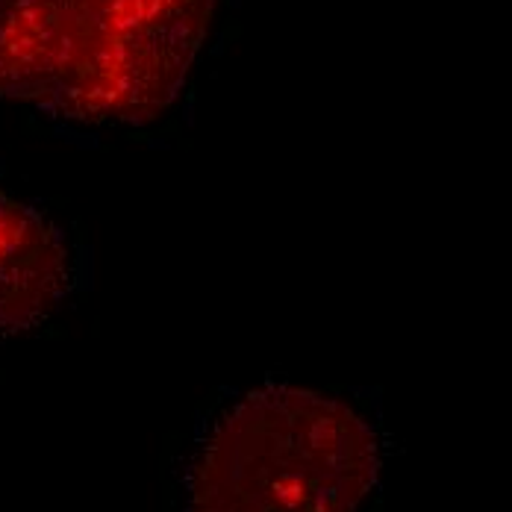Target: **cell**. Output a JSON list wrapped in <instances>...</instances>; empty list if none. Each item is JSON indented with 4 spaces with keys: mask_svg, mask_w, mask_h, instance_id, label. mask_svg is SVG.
I'll list each match as a JSON object with an SVG mask.
<instances>
[{
    "mask_svg": "<svg viewBox=\"0 0 512 512\" xmlns=\"http://www.w3.org/2000/svg\"><path fill=\"white\" fill-rule=\"evenodd\" d=\"M68 62V0H0V101L48 106Z\"/></svg>",
    "mask_w": 512,
    "mask_h": 512,
    "instance_id": "4",
    "label": "cell"
},
{
    "mask_svg": "<svg viewBox=\"0 0 512 512\" xmlns=\"http://www.w3.org/2000/svg\"><path fill=\"white\" fill-rule=\"evenodd\" d=\"M218 0H68V62L48 109L145 124L180 95Z\"/></svg>",
    "mask_w": 512,
    "mask_h": 512,
    "instance_id": "2",
    "label": "cell"
},
{
    "mask_svg": "<svg viewBox=\"0 0 512 512\" xmlns=\"http://www.w3.org/2000/svg\"><path fill=\"white\" fill-rule=\"evenodd\" d=\"M74 286L71 254L51 221L0 192V339L45 324Z\"/></svg>",
    "mask_w": 512,
    "mask_h": 512,
    "instance_id": "3",
    "label": "cell"
},
{
    "mask_svg": "<svg viewBox=\"0 0 512 512\" xmlns=\"http://www.w3.org/2000/svg\"><path fill=\"white\" fill-rule=\"evenodd\" d=\"M377 474V433L348 404L265 386L227 412L204 445L192 512H357Z\"/></svg>",
    "mask_w": 512,
    "mask_h": 512,
    "instance_id": "1",
    "label": "cell"
}]
</instances>
